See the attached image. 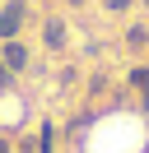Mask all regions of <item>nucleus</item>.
Instances as JSON below:
<instances>
[{
  "label": "nucleus",
  "instance_id": "nucleus-1",
  "mask_svg": "<svg viewBox=\"0 0 149 153\" xmlns=\"http://www.w3.org/2000/svg\"><path fill=\"white\" fill-rule=\"evenodd\" d=\"M28 0H0V42H9V37H19L23 33V23H28Z\"/></svg>",
  "mask_w": 149,
  "mask_h": 153
},
{
  "label": "nucleus",
  "instance_id": "nucleus-2",
  "mask_svg": "<svg viewBox=\"0 0 149 153\" xmlns=\"http://www.w3.org/2000/svg\"><path fill=\"white\" fill-rule=\"evenodd\" d=\"M0 65L9 70V74H19V70H28V47L19 37H9V42H0Z\"/></svg>",
  "mask_w": 149,
  "mask_h": 153
},
{
  "label": "nucleus",
  "instance_id": "nucleus-3",
  "mask_svg": "<svg viewBox=\"0 0 149 153\" xmlns=\"http://www.w3.org/2000/svg\"><path fill=\"white\" fill-rule=\"evenodd\" d=\"M42 42H47L51 51H61V47H65V19H47V23H42Z\"/></svg>",
  "mask_w": 149,
  "mask_h": 153
},
{
  "label": "nucleus",
  "instance_id": "nucleus-4",
  "mask_svg": "<svg viewBox=\"0 0 149 153\" xmlns=\"http://www.w3.org/2000/svg\"><path fill=\"white\" fill-rule=\"evenodd\" d=\"M130 84H135V93L144 97V107H149V65H135V70H130Z\"/></svg>",
  "mask_w": 149,
  "mask_h": 153
},
{
  "label": "nucleus",
  "instance_id": "nucleus-5",
  "mask_svg": "<svg viewBox=\"0 0 149 153\" xmlns=\"http://www.w3.org/2000/svg\"><path fill=\"white\" fill-rule=\"evenodd\" d=\"M126 42H130V47H149V28H130Z\"/></svg>",
  "mask_w": 149,
  "mask_h": 153
},
{
  "label": "nucleus",
  "instance_id": "nucleus-6",
  "mask_svg": "<svg viewBox=\"0 0 149 153\" xmlns=\"http://www.w3.org/2000/svg\"><path fill=\"white\" fill-rule=\"evenodd\" d=\"M107 10H117V14H121V10H130V0H107Z\"/></svg>",
  "mask_w": 149,
  "mask_h": 153
},
{
  "label": "nucleus",
  "instance_id": "nucleus-7",
  "mask_svg": "<svg viewBox=\"0 0 149 153\" xmlns=\"http://www.w3.org/2000/svg\"><path fill=\"white\" fill-rule=\"evenodd\" d=\"M19 153H37V144H33V139H23V144H19Z\"/></svg>",
  "mask_w": 149,
  "mask_h": 153
},
{
  "label": "nucleus",
  "instance_id": "nucleus-8",
  "mask_svg": "<svg viewBox=\"0 0 149 153\" xmlns=\"http://www.w3.org/2000/svg\"><path fill=\"white\" fill-rule=\"evenodd\" d=\"M0 153H9V144H5V139H0Z\"/></svg>",
  "mask_w": 149,
  "mask_h": 153
},
{
  "label": "nucleus",
  "instance_id": "nucleus-9",
  "mask_svg": "<svg viewBox=\"0 0 149 153\" xmlns=\"http://www.w3.org/2000/svg\"><path fill=\"white\" fill-rule=\"evenodd\" d=\"M70 5H79V0H70Z\"/></svg>",
  "mask_w": 149,
  "mask_h": 153
},
{
  "label": "nucleus",
  "instance_id": "nucleus-10",
  "mask_svg": "<svg viewBox=\"0 0 149 153\" xmlns=\"http://www.w3.org/2000/svg\"><path fill=\"white\" fill-rule=\"evenodd\" d=\"M144 5H149V0H144Z\"/></svg>",
  "mask_w": 149,
  "mask_h": 153
}]
</instances>
